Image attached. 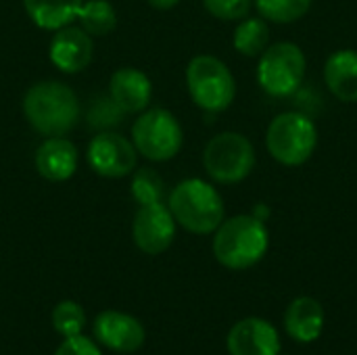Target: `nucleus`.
Wrapping results in <instances>:
<instances>
[{
  "label": "nucleus",
  "instance_id": "1",
  "mask_svg": "<svg viewBox=\"0 0 357 355\" xmlns=\"http://www.w3.org/2000/svg\"><path fill=\"white\" fill-rule=\"evenodd\" d=\"M23 113L42 136H65L79 121V100L67 84L46 80L25 92Z\"/></svg>",
  "mask_w": 357,
  "mask_h": 355
},
{
  "label": "nucleus",
  "instance_id": "2",
  "mask_svg": "<svg viewBox=\"0 0 357 355\" xmlns=\"http://www.w3.org/2000/svg\"><path fill=\"white\" fill-rule=\"evenodd\" d=\"M270 234L264 220L255 216H234L224 220L213 236V255L228 270H247L264 259Z\"/></svg>",
  "mask_w": 357,
  "mask_h": 355
},
{
  "label": "nucleus",
  "instance_id": "3",
  "mask_svg": "<svg viewBox=\"0 0 357 355\" xmlns=\"http://www.w3.org/2000/svg\"><path fill=\"white\" fill-rule=\"evenodd\" d=\"M167 207L184 230L192 234H211L224 222L222 195L201 178H188L169 192Z\"/></svg>",
  "mask_w": 357,
  "mask_h": 355
},
{
  "label": "nucleus",
  "instance_id": "4",
  "mask_svg": "<svg viewBox=\"0 0 357 355\" xmlns=\"http://www.w3.org/2000/svg\"><path fill=\"white\" fill-rule=\"evenodd\" d=\"M318 144V128L303 113L276 115L266 132V146L272 159L282 165L297 167L310 161Z\"/></svg>",
  "mask_w": 357,
  "mask_h": 355
},
{
  "label": "nucleus",
  "instance_id": "5",
  "mask_svg": "<svg viewBox=\"0 0 357 355\" xmlns=\"http://www.w3.org/2000/svg\"><path fill=\"white\" fill-rule=\"evenodd\" d=\"M186 86L195 105L209 113L226 111L236 96L232 71L213 54H199L188 63Z\"/></svg>",
  "mask_w": 357,
  "mask_h": 355
},
{
  "label": "nucleus",
  "instance_id": "6",
  "mask_svg": "<svg viewBox=\"0 0 357 355\" xmlns=\"http://www.w3.org/2000/svg\"><path fill=\"white\" fill-rule=\"evenodd\" d=\"M305 71L307 61L303 50L293 42H276L259 54L257 82L268 94L284 98L297 92L305 80Z\"/></svg>",
  "mask_w": 357,
  "mask_h": 355
},
{
  "label": "nucleus",
  "instance_id": "7",
  "mask_svg": "<svg viewBox=\"0 0 357 355\" xmlns=\"http://www.w3.org/2000/svg\"><path fill=\"white\" fill-rule=\"evenodd\" d=\"M203 165L211 180L220 184H238L255 167V149L238 132L213 136L203 151Z\"/></svg>",
  "mask_w": 357,
  "mask_h": 355
},
{
  "label": "nucleus",
  "instance_id": "8",
  "mask_svg": "<svg viewBox=\"0 0 357 355\" xmlns=\"http://www.w3.org/2000/svg\"><path fill=\"white\" fill-rule=\"evenodd\" d=\"M132 142L136 151L151 161L174 159L184 142L180 121L167 109H149L132 126Z\"/></svg>",
  "mask_w": 357,
  "mask_h": 355
},
{
  "label": "nucleus",
  "instance_id": "9",
  "mask_svg": "<svg viewBox=\"0 0 357 355\" xmlns=\"http://www.w3.org/2000/svg\"><path fill=\"white\" fill-rule=\"evenodd\" d=\"M86 157L94 174L102 178H123L134 172L138 151L134 142L117 132H98L90 140Z\"/></svg>",
  "mask_w": 357,
  "mask_h": 355
},
{
  "label": "nucleus",
  "instance_id": "10",
  "mask_svg": "<svg viewBox=\"0 0 357 355\" xmlns=\"http://www.w3.org/2000/svg\"><path fill=\"white\" fill-rule=\"evenodd\" d=\"M132 239L146 255H159L167 251L176 239V220L169 207L163 203L140 205L132 224Z\"/></svg>",
  "mask_w": 357,
  "mask_h": 355
},
{
  "label": "nucleus",
  "instance_id": "11",
  "mask_svg": "<svg viewBox=\"0 0 357 355\" xmlns=\"http://www.w3.org/2000/svg\"><path fill=\"white\" fill-rule=\"evenodd\" d=\"M94 337L100 345L117 354H134L146 341V331L140 320L126 312L107 310L94 318Z\"/></svg>",
  "mask_w": 357,
  "mask_h": 355
},
{
  "label": "nucleus",
  "instance_id": "12",
  "mask_svg": "<svg viewBox=\"0 0 357 355\" xmlns=\"http://www.w3.org/2000/svg\"><path fill=\"white\" fill-rule=\"evenodd\" d=\"M226 347L230 355H276L280 352V337L268 320L245 318L230 328Z\"/></svg>",
  "mask_w": 357,
  "mask_h": 355
},
{
  "label": "nucleus",
  "instance_id": "13",
  "mask_svg": "<svg viewBox=\"0 0 357 355\" xmlns=\"http://www.w3.org/2000/svg\"><path fill=\"white\" fill-rule=\"evenodd\" d=\"M92 38L82 27H61L50 42L48 54L52 65L63 73H79L92 61Z\"/></svg>",
  "mask_w": 357,
  "mask_h": 355
},
{
  "label": "nucleus",
  "instance_id": "14",
  "mask_svg": "<svg viewBox=\"0 0 357 355\" xmlns=\"http://www.w3.org/2000/svg\"><path fill=\"white\" fill-rule=\"evenodd\" d=\"M109 96L126 115L140 113L149 107L153 96L151 77L140 69L121 67L109 80Z\"/></svg>",
  "mask_w": 357,
  "mask_h": 355
},
{
  "label": "nucleus",
  "instance_id": "15",
  "mask_svg": "<svg viewBox=\"0 0 357 355\" xmlns=\"http://www.w3.org/2000/svg\"><path fill=\"white\" fill-rule=\"evenodd\" d=\"M77 149L71 140L63 136L46 138L36 151V169L42 178L50 182H65L77 169Z\"/></svg>",
  "mask_w": 357,
  "mask_h": 355
},
{
  "label": "nucleus",
  "instance_id": "16",
  "mask_svg": "<svg viewBox=\"0 0 357 355\" xmlns=\"http://www.w3.org/2000/svg\"><path fill=\"white\" fill-rule=\"evenodd\" d=\"M284 328L297 343H314L324 331V308L314 297H297L284 312Z\"/></svg>",
  "mask_w": 357,
  "mask_h": 355
},
{
  "label": "nucleus",
  "instance_id": "17",
  "mask_svg": "<svg viewBox=\"0 0 357 355\" xmlns=\"http://www.w3.org/2000/svg\"><path fill=\"white\" fill-rule=\"evenodd\" d=\"M324 82L343 103H357V50H335L324 63Z\"/></svg>",
  "mask_w": 357,
  "mask_h": 355
},
{
  "label": "nucleus",
  "instance_id": "18",
  "mask_svg": "<svg viewBox=\"0 0 357 355\" xmlns=\"http://www.w3.org/2000/svg\"><path fill=\"white\" fill-rule=\"evenodd\" d=\"M29 19L42 29H61L77 19L84 0H23Z\"/></svg>",
  "mask_w": 357,
  "mask_h": 355
},
{
  "label": "nucleus",
  "instance_id": "19",
  "mask_svg": "<svg viewBox=\"0 0 357 355\" xmlns=\"http://www.w3.org/2000/svg\"><path fill=\"white\" fill-rule=\"evenodd\" d=\"M234 48L245 56H259L270 42V27L261 17H247L234 29Z\"/></svg>",
  "mask_w": 357,
  "mask_h": 355
},
{
  "label": "nucleus",
  "instance_id": "20",
  "mask_svg": "<svg viewBox=\"0 0 357 355\" xmlns=\"http://www.w3.org/2000/svg\"><path fill=\"white\" fill-rule=\"evenodd\" d=\"M77 21L90 36H107L117 25V13L109 0H88L77 13Z\"/></svg>",
  "mask_w": 357,
  "mask_h": 355
},
{
  "label": "nucleus",
  "instance_id": "21",
  "mask_svg": "<svg viewBox=\"0 0 357 355\" xmlns=\"http://www.w3.org/2000/svg\"><path fill=\"white\" fill-rule=\"evenodd\" d=\"M314 0H255L259 15L272 23H295L307 15Z\"/></svg>",
  "mask_w": 357,
  "mask_h": 355
},
{
  "label": "nucleus",
  "instance_id": "22",
  "mask_svg": "<svg viewBox=\"0 0 357 355\" xmlns=\"http://www.w3.org/2000/svg\"><path fill=\"white\" fill-rule=\"evenodd\" d=\"M132 197L136 199L138 205H151V203H163L165 197V184L161 176L151 169L142 167L134 174L132 180Z\"/></svg>",
  "mask_w": 357,
  "mask_h": 355
},
{
  "label": "nucleus",
  "instance_id": "23",
  "mask_svg": "<svg viewBox=\"0 0 357 355\" xmlns=\"http://www.w3.org/2000/svg\"><path fill=\"white\" fill-rule=\"evenodd\" d=\"M52 326L61 337H75L82 335L86 326V314L84 308L75 301H61L52 310Z\"/></svg>",
  "mask_w": 357,
  "mask_h": 355
},
{
  "label": "nucleus",
  "instance_id": "24",
  "mask_svg": "<svg viewBox=\"0 0 357 355\" xmlns=\"http://www.w3.org/2000/svg\"><path fill=\"white\" fill-rule=\"evenodd\" d=\"M123 117H126V113L113 103L111 96L96 98L88 109V126L98 130V132L119 126L123 121Z\"/></svg>",
  "mask_w": 357,
  "mask_h": 355
},
{
  "label": "nucleus",
  "instance_id": "25",
  "mask_svg": "<svg viewBox=\"0 0 357 355\" xmlns=\"http://www.w3.org/2000/svg\"><path fill=\"white\" fill-rule=\"evenodd\" d=\"M253 0H203V6L222 21L245 19L251 10Z\"/></svg>",
  "mask_w": 357,
  "mask_h": 355
},
{
  "label": "nucleus",
  "instance_id": "26",
  "mask_svg": "<svg viewBox=\"0 0 357 355\" xmlns=\"http://www.w3.org/2000/svg\"><path fill=\"white\" fill-rule=\"evenodd\" d=\"M54 355H102V354H100L98 345H96L92 339H88V337H84V335H75V337H67V339L59 345V349H56V354Z\"/></svg>",
  "mask_w": 357,
  "mask_h": 355
},
{
  "label": "nucleus",
  "instance_id": "27",
  "mask_svg": "<svg viewBox=\"0 0 357 355\" xmlns=\"http://www.w3.org/2000/svg\"><path fill=\"white\" fill-rule=\"evenodd\" d=\"M180 0H149L151 6L159 8V10H167V8H174Z\"/></svg>",
  "mask_w": 357,
  "mask_h": 355
},
{
  "label": "nucleus",
  "instance_id": "28",
  "mask_svg": "<svg viewBox=\"0 0 357 355\" xmlns=\"http://www.w3.org/2000/svg\"><path fill=\"white\" fill-rule=\"evenodd\" d=\"M276 355H280V354H276Z\"/></svg>",
  "mask_w": 357,
  "mask_h": 355
}]
</instances>
